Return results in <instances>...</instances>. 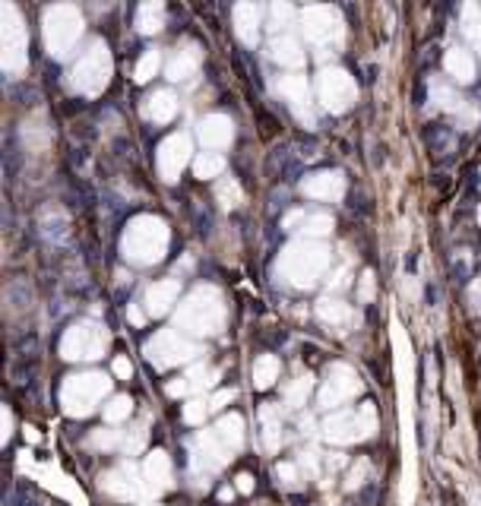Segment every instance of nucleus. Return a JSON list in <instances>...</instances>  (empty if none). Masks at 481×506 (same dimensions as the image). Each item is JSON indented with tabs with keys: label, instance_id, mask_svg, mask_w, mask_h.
I'll use <instances>...</instances> for the list:
<instances>
[{
	"label": "nucleus",
	"instance_id": "nucleus-6",
	"mask_svg": "<svg viewBox=\"0 0 481 506\" xmlns=\"http://www.w3.org/2000/svg\"><path fill=\"white\" fill-rule=\"evenodd\" d=\"M193 64H196V54H184V57H174V64H171V79H184L187 73L193 70Z\"/></svg>",
	"mask_w": 481,
	"mask_h": 506
},
{
	"label": "nucleus",
	"instance_id": "nucleus-2",
	"mask_svg": "<svg viewBox=\"0 0 481 506\" xmlns=\"http://www.w3.org/2000/svg\"><path fill=\"white\" fill-rule=\"evenodd\" d=\"M174 291V285H158V288H149L146 295V304H149L152 313H165L168 310V295Z\"/></svg>",
	"mask_w": 481,
	"mask_h": 506
},
{
	"label": "nucleus",
	"instance_id": "nucleus-5",
	"mask_svg": "<svg viewBox=\"0 0 481 506\" xmlns=\"http://www.w3.org/2000/svg\"><path fill=\"white\" fill-rule=\"evenodd\" d=\"M450 70H453L456 79H462V83H469V79H472V61L465 54H459V51L450 54Z\"/></svg>",
	"mask_w": 481,
	"mask_h": 506
},
{
	"label": "nucleus",
	"instance_id": "nucleus-8",
	"mask_svg": "<svg viewBox=\"0 0 481 506\" xmlns=\"http://www.w3.org/2000/svg\"><path fill=\"white\" fill-rule=\"evenodd\" d=\"M275 61H285V64H298L301 54H295V45L285 41V45H275Z\"/></svg>",
	"mask_w": 481,
	"mask_h": 506
},
{
	"label": "nucleus",
	"instance_id": "nucleus-7",
	"mask_svg": "<svg viewBox=\"0 0 481 506\" xmlns=\"http://www.w3.org/2000/svg\"><path fill=\"white\" fill-rule=\"evenodd\" d=\"M218 168H222V158L218 156H203L196 161V174H200V178H213Z\"/></svg>",
	"mask_w": 481,
	"mask_h": 506
},
{
	"label": "nucleus",
	"instance_id": "nucleus-3",
	"mask_svg": "<svg viewBox=\"0 0 481 506\" xmlns=\"http://www.w3.org/2000/svg\"><path fill=\"white\" fill-rule=\"evenodd\" d=\"M149 114L156 117V121H168V117L174 114V98L168 92H158L156 98H152V105H149Z\"/></svg>",
	"mask_w": 481,
	"mask_h": 506
},
{
	"label": "nucleus",
	"instance_id": "nucleus-10",
	"mask_svg": "<svg viewBox=\"0 0 481 506\" xmlns=\"http://www.w3.org/2000/svg\"><path fill=\"white\" fill-rule=\"evenodd\" d=\"M218 196L225 200V206H235V203L241 200V190L238 184H222V190H218Z\"/></svg>",
	"mask_w": 481,
	"mask_h": 506
},
{
	"label": "nucleus",
	"instance_id": "nucleus-1",
	"mask_svg": "<svg viewBox=\"0 0 481 506\" xmlns=\"http://www.w3.org/2000/svg\"><path fill=\"white\" fill-rule=\"evenodd\" d=\"M203 139L206 143H213V146H218V143H225V139L231 136V123L225 121V117H209V121H203Z\"/></svg>",
	"mask_w": 481,
	"mask_h": 506
},
{
	"label": "nucleus",
	"instance_id": "nucleus-4",
	"mask_svg": "<svg viewBox=\"0 0 481 506\" xmlns=\"http://www.w3.org/2000/svg\"><path fill=\"white\" fill-rule=\"evenodd\" d=\"M140 29H143V32H156V29H162V6H143V10H140Z\"/></svg>",
	"mask_w": 481,
	"mask_h": 506
},
{
	"label": "nucleus",
	"instance_id": "nucleus-9",
	"mask_svg": "<svg viewBox=\"0 0 481 506\" xmlns=\"http://www.w3.org/2000/svg\"><path fill=\"white\" fill-rule=\"evenodd\" d=\"M156 67H158V54H146V61L140 64V70H136V79H140V83H143V79H149V73Z\"/></svg>",
	"mask_w": 481,
	"mask_h": 506
}]
</instances>
